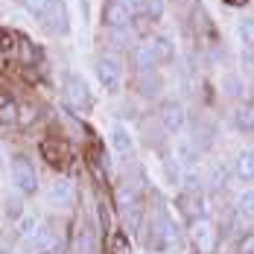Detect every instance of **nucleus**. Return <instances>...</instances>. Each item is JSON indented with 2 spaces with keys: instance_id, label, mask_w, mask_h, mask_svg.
I'll return each instance as SVG.
<instances>
[{
  "instance_id": "19",
  "label": "nucleus",
  "mask_w": 254,
  "mask_h": 254,
  "mask_svg": "<svg viewBox=\"0 0 254 254\" xmlns=\"http://www.w3.org/2000/svg\"><path fill=\"white\" fill-rule=\"evenodd\" d=\"M234 176L243 181H254V149H243L234 161Z\"/></svg>"
},
{
  "instance_id": "15",
  "label": "nucleus",
  "mask_w": 254,
  "mask_h": 254,
  "mask_svg": "<svg viewBox=\"0 0 254 254\" xmlns=\"http://www.w3.org/2000/svg\"><path fill=\"white\" fill-rule=\"evenodd\" d=\"M134 88H137V94H140V97L155 100V97L164 91V82H161L158 73H140V76H134Z\"/></svg>"
},
{
  "instance_id": "25",
  "label": "nucleus",
  "mask_w": 254,
  "mask_h": 254,
  "mask_svg": "<svg viewBox=\"0 0 254 254\" xmlns=\"http://www.w3.org/2000/svg\"><path fill=\"white\" fill-rule=\"evenodd\" d=\"M35 117H38V105L35 102H18V126H32L35 123Z\"/></svg>"
},
{
  "instance_id": "11",
  "label": "nucleus",
  "mask_w": 254,
  "mask_h": 254,
  "mask_svg": "<svg viewBox=\"0 0 254 254\" xmlns=\"http://www.w3.org/2000/svg\"><path fill=\"white\" fill-rule=\"evenodd\" d=\"M190 243H193L202 254H207L213 249V243H216V228H213L204 216L202 219H193V222H190Z\"/></svg>"
},
{
  "instance_id": "33",
  "label": "nucleus",
  "mask_w": 254,
  "mask_h": 254,
  "mask_svg": "<svg viewBox=\"0 0 254 254\" xmlns=\"http://www.w3.org/2000/svg\"><path fill=\"white\" fill-rule=\"evenodd\" d=\"M21 3H24V9L29 12V15H35V18H38V15L47 9V3H50V0H21Z\"/></svg>"
},
{
  "instance_id": "28",
  "label": "nucleus",
  "mask_w": 254,
  "mask_h": 254,
  "mask_svg": "<svg viewBox=\"0 0 254 254\" xmlns=\"http://www.w3.org/2000/svg\"><path fill=\"white\" fill-rule=\"evenodd\" d=\"M143 18L146 21H161L164 18V12H167V6H164V0H143Z\"/></svg>"
},
{
  "instance_id": "13",
  "label": "nucleus",
  "mask_w": 254,
  "mask_h": 254,
  "mask_svg": "<svg viewBox=\"0 0 254 254\" xmlns=\"http://www.w3.org/2000/svg\"><path fill=\"white\" fill-rule=\"evenodd\" d=\"M202 146L193 140V137H187V140H178L176 143V161L187 170V167H196L199 161H202Z\"/></svg>"
},
{
  "instance_id": "16",
  "label": "nucleus",
  "mask_w": 254,
  "mask_h": 254,
  "mask_svg": "<svg viewBox=\"0 0 254 254\" xmlns=\"http://www.w3.org/2000/svg\"><path fill=\"white\" fill-rule=\"evenodd\" d=\"M108 140H111V149L117 155H131L134 149V140H131V131L126 126H111V134H108Z\"/></svg>"
},
{
  "instance_id": "22",
  "label": "nucleus",
  "mask_w": 254,
  "mask_h": 254,
  "mask_svg": "<svg viewBox=\"0 0 254 254\" xmlns=\"http://www.w3.org/2000/svg\"><path fill=\"white\" fill-rule=\"evenodd\" d=\"M108 249H111V254H131V240H128L126 231H111Z\"/></svg>"
},
{
  "instance_id": "21",
  "label": "nucleus",
  "mask_w": 254,
  "mask_h": 254,
  "mask_svg": "<svg viewBox=\"0 0 254 254\" xmlns=\"http://www.w3.org/2000/svg\"><path fill=\"white\" fill-rule=\"evenodd\" d=\"M149 44H152V50H155V56H158V62H161V64H167V62L176 56V47H173V41H170L167 35H155Z\"/></svg>"
},
{
  "instance_id": "24",
  "label": "nucleus",
  "mask_w": 254,
  "mask_h": 254,
  "mask_svg": "<svg viewBox=\"0 0 254 254\" xmlns=\"http://www.w3.org/2000/svg\"><path fill=\"white\" fill-rule=\"evenodd\" d=\"M38 228H41V216H38V213H21V219H18V234H21L24 240L32 237Z\"/></svg>"
},
{
  "instance_id": "12",
  "label": "nucleus",
  "mask_w": 254,
  "mask_h": 254,
  "mask_svg": "<svg viewBox=\"0 0 254 254\" xmlns=\"http://www.w3.org/2000/svg\"><path fill=\"white\" fill-rule=\"evenodd\" d=\"M228 184H231V167L225 161H216V164L207 167V176H204V187H207V190L222 193Z\"/></svg>"
},
{
  "instance_id": "34",
  "label": "nucleus",
  "mask_w": 254,
  "mask_h": 254,
  "mask_svg": "<svg viewBox=\"0 0 254 254\" xmlns=\"http://www.w3.org/2000/svg\"><path fill=\"white\" fill-rule=\"evenodd\" d=\"M111 204H105V202H100V219H102V228L105 231H111Z\"/></svg>"
},
{
  "instance_id": "30",
  "label": "nucleus",
  "mask_w": 254,
  "mask_h": 254,
  "mask_svg": "<svg viewBox=\"0 0 254 254\" xmlns=\"http://www.w3.org/2000/svg\"><path fill=\"white\" fill-rule=\"evenodd\" d=\"M18 50V35L15 32H9V29H0V53L6 56V53Z\"/></svg>"
},
{
  "instance_id": "31",
  "label": "nucleus",
  "mask_w": 254,
  "mask_h": 254,
  "mask_svg": "<svg viewBox=\"0 0 254 254\" xmlns=\"http://www.w3.org/2000/svg\"><path fill=\"white\" fill-rule=\"evenodd\" d=\"M126 225H128L131 234H140V228H143V210H140V207H134V210L126 213Z\"/></svg>"
},
{
  "instance_id": "38",
  "label": "nucleus",
  "mask_w": 254,
  "mask_h": 254,
  "mask_svg": "<svg viewBox=\"0 0 254 254\" xmlns=\"http://www.w3.org/2000/svg\"><path fill=\"white\" fill-rule=\"evenodd\" d=\"M0 29H3V26H0Z\"/></svg>"
},
{
  "instance_id": "5",
  "label": "nucleus",
  "mask_w": 254,
  "mask_h": 254,
  "mask_svg": "<svg viewBox=\"0 0 254 254\" xmlns=\"http://www.w3.org/2000/svg\"><path fill=\"white\" fill-rule=\"evenodd\" d=\"M64 97L67 102L76 108V111H91L94 108V94H91V88H88V82L82 76H70L64 79Z\"/></svg>"
},
{
  "instance_id": "9",
  "label": "nucleus",
  "mask_w": 254,
  "mask_h": 254,
  "mask_svg": "<svg viewBox=\"0 0 254 254\" xmlns=\"http://www.w3.org/2000/svg\"><path fill=\"white\" fill-rule=\"evenodd\" d=\"M38 152L44 158V164H50L53 170H64L67 161H70V149H67L62 140H53V137L38 143Z\"/></svg>"
},
{
  "instance_id": "3",
  "label": "nucleus",
  "mask_w": 254,
  "mask_h": 254,
  "mask_svg": "<svg viewBox=\"0 0 254 254\" xmlns=\"http://www.w3.org/2000/svg\"><path fill=\"white\" fill-rule=\"evenodd\" d=\"M12 184H15L18 196H35L38 193V176H35V170L26 158L12 161Z\"/></svg>"
},
{
  "instance_id": "26",
  "label": "nucleus",
  "mask_w": 254,
  "mask_h": 254,
  "mask_svg": "<svg viewBox=\"0 0 254 254\" xmlns=\"http://www.w3.org/2000/svg\"><path fill=\"white\" fill-rule=\"evenodd\" d=\"M181 187H184V190H202L204 187L202 173H199L196 167H187V170L181 173Z\"/></svg>"
},
{
  "instance_id": "37",
  "label": "nucleus",
  "mask_w": 254,
  "mask_h": 254,
  "mask_svg": "<svg viewBox=\"0 0 254 254\" xmlns=\"http://www.w3.org/2000/svg\"><path fill=\"white\" fill-rule=\"evenodd\" d=\"M225 3H231V6H249L252 0H225Z\"/></svg>"
},
{
  "instance_id": "35",
  "label": "nucleus",
  "mask_w": 254,
  "mask_h": 254,
  "mask_svg": "<svg viewBox=\"0 0 254 254\" xmlns=\"http://www.w3.org/2000/svg\"><path fill=\"white\" fill-rule=\"evenodd\" d=\"M12 105H18L15 97H12L9 91H0V111H3V108H12Z\"/></svg>"
},
{
  "instance_id": "27",
  "label": "nucleus",
  "mask_w": 254,
  "mask_h": 254,
  "mask_svg": "<svg viewBox=\"0 0 254 254\" xmlns=\"http://www.w3.org/2000/svg\"><path fill=\"white\" fill-rule=\"evenodd\" d=\"M237 213L246 219V222H254V190H246L237 202Z\"/></svg>"
},
{
  "instance_id": "1",
  "label": "nucleus",
  "mask_w": 254,
  "mask_h": 254,
  "mask_svg": "<svg viewBox=\"0 0 254 254\" xmlns=\"http://www.w3.org/2000/svg\"><path fill=\"white\" fill-rule=\"evenodd\" d=\"M102 24L108 32H128L131 29V9L123 0H105L102 6Z\"/></svg>"
},
{
  "instance_id": "23",
  "label": "nucleus",
  "mask_w": 254,
  "mask_h": 254,
  "mask_svg": "<svg viewBox=\"0 0 254 254\" xmlns=\"http://www.w3.org/2000/svg\"><path fill=\"white\" fill-rule=\"evenodd\" d=\"M88 176L97 181V187H108V167L100 158H88Z\"/></svg>"
},
{
  "instance_id": "29",
  "label": "nucleus",
  "mask_w": 254,
  "mask_h": 254,
  "mask_svg": "<svg viewBox=\"0 0 254 254\" xmlns=\"http://www.w3.org/2000/svg\"><path fill=\"white\" fill-rule=\"evenodd\" d=\"M240 41L246 50H254V18H243L240 21Z\"/></svg>"
},
{
  "instance_id": "36",
  "label": "nucleus",
  "mask_w": 254,
  "mask_h": 254,
  "mask_svg": "<svg viewBox=\"0 0 254 254\" xmlns=\"http://www.w3.org/2000/svg\"><path fill=\"white\" fill-rule=\"evenodd\" d=\"M128 9H143V0H123Z\"/></svg>"
},
{
  "instance_id": "10",
  "label": "nucleus",
  "mask_w": 254,
  "mask_h": 254,
  "mask_svg": "<svg viewBox=\"0 0 254 254\" xmlns=\"http://www.w3.org/2000/svg\"><path fill=\"white\" fill-rule=\"evenodd\" d=\"M158 64H161V62H158V56H155L149 41L131 47V67H134V76H140V73H155Z\"/></svg>"
},
{
  "instance_id": "4",
  "label": "nucleus",
  "mask_w": 254,
  "mask_h": 254,
  "mask_svg": "<svg viewBox=\"0 0 254 254\" xmlns=\"http://www.w3.org/2000/svg\"><path fill=\"white\" fill-rule=\"evenodd\" d=\"M97 79L108 94H117L120 82H123V64L114 56H100L97 59Z\"/></svg>"
},
{
  "instance_id": "18",
  "label": "nucleus",
  "mask_w": 254,
  "mask_h": 254,
  "mask_svg": "<svg viewBox=\"0 0 254 254\" xmlns=\"http://www.w3.org/2000/svg\"><path fill=\"white\" fill-rule=\"evenodd\" d=\"M234 126L243 134H254V102H240L234 111Z\"/></svg>"
},
{
  "instance_id": "8",
  "label": "nucleus",
  "mask_w": 254,
  "mask_h": 254,
  "mask_svg": "<svg viewBox=\"0 0 254 254\" xmlns=\"http://www.w3.org/2000/svg\"><path fill=\"white\" fill-rule=\"evenodd\" d=\"M190 29H193V35H196L199 41H210V44L219 41L216 24H213V18L207 15L204 6H193V12H190Z\"/></svg>"
},
{
  "instance_id": "6",
  "label": "nucleus",
  "mask_w": 254,
  "mask_h": 254,
  "mask_svg": "<svg viewBox=\"0 0 254 254\" xmlns=\"http://www.w3.org/2000/svg\"><path fill=\"white\" fill-rule=\"evenodd\" d=\"M176 207H178V213H181L187 222L202 219L204 210H207V204H204V193L202 190H181V193L176 196Z\"/></svg>"
},
{
  "instance_id": "7",
  "label": "nucleus",
  "mask_w": 254,
  "mask_h": 254,
  "mask_svg": "<svg viewBox=\"0 0 254 254\" xmlns=\"http://www.w3.org/2000/svg\"><path fill=\"white\" fill-rule=\"evenodd\" d=\"M184 120H187V111H184V105L178 100L161 102V108H158V123L164 126V131H170V134L181 131V128H184Z\"/></svg>"
},
{
  "instance_id": "14",
  "label": "nucleus",
  "mask_w": 254,
  "mask_h": 254,
  "mask_svg": "<svg viewBox=\"0 0 254 254\" xmlns=\"http://www.w3.org/2000/svg\"><path fill=\"white\" fill-rule=\"evenodd\" d=\"M47 202L56 204V207H67V204L73 202V184H70L67 178H59V181H53L50 193H47Z\"/></svg>"
},
{
  "instance_id": "17",
  "label": "nucleus",
  "mask_w": 254,
  "mask_h": 254,
  "mask_svg": "<svg viewBox=\"0 0 254 254\" xmlns=\"http://www.w3.org/2000/svg\"><path fill=\"white\" fill-rule=\"evenodd\" d=\"M114 207H117V213H123L126 216L128 210H134V207H140V199H137V190L134 187H117V193H114Z\"/></svg>"
},
{
  "instance_id": "32",
  "label": "nucleus",
  "mask_w": 254,
  "mask_h": 254,
  "mask_svg": "<svg viewBox=\"0 0 254 254\" xmlns=\"http://www.w3.org/2000/svg\"><path fill=\"white\" fill-rule=\"evenodd\" d=\"M237 254H254V231H246L237 240Z\"/></svg>"
},
{
  "instance_id": "20",
  "label": "nucleus",
  "mask_w": 254,
  "mask_h": 254,
  "mask_svg": "<svg viewBox=\"0 0 254 254\" xmlns=\"http://www.w3.org/2000/svg\"><path fill=\"white\" fill-rule=\"evenodd\" d=\"M18 56H21V64H24V67H35V64L44 62V53L38 50L32 41H26V38L18 41Z\"/></svg>"
},
{
  "instance_id": "2",
  "label": "nucleus",
  "mask_w": 254,
  "mask_h": 254,
  "mask_svg": "<svg viewBox=\"0 0 254 254\" xmlns=\"http://www.w3.org/2000/svg\"><path fill=\"white\" fill-rule=\"evenodd\" d=\"M38 18H41V26H44L50 35H67V29H70V18H67L64 0H50L47 9H44Z\"/></svg>"
}]
</instances>
